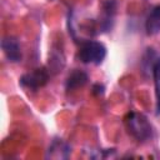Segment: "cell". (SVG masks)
I'll return each mask as SVG.
<instances>
[{
  "label": "cell",
  "mask_w": 160,
  "mask_h": 160,
  "mask_svg": "<svg viewBox=\"0 0 160 160\" xmlns=\"http://www.w3.org/2000/svg\"><path fill=\"white\" fill-rule=\"evenodd\" d=\"M125 126L128 132L138 141H146L152 138V128L148 118L140 112L131 111L125 118Z\"/></svg>",
  "instance_id": "cell-1"
},
{
  "label": "cell",
  "mask_w": 160,
  "mask_h": 160,
  "mask_svg": "<svg viewBox=\"0 0 160 160\" xmlns=\"http://www.w3.org/2000/svg\"><path fill=\"white\" fill-rule=\"evenodd\" d=\"M106 49L101 42L86 41L81 45L79 50V58L85 64H100L105 59Z\"/></svg>",
  "instance_id": "cell-2"
},
{
  "label": "cell",
  "mask_w": 160,
  "mask_h": 160,
  "mask_svg": "<svg viewBox=\"0 0 160 160\" xmlns=\"http://www.w3.org/2000/svg\"><path fill=\"white\" fill-rule=\"evenodd\" d=\"M48 79H49V75H48V72H46L45 69H35L34 71L25 74L21 78L20 82L26 89L36 90V89L44 86L46 84Z\"/></svg>",
  "instance_id": "cell-3"
},
{
  "label": "cell",
  "mask_w": 160,
  "mask_h": 160,
  "mask_svg": "<svg viewBox=\"0 0 160 160\" xmlns=\"http://www.w3.org/2000/svg\"><path fill=\"white\" fill-rule=\"evenodd\" d=\"M1 46H2V50L6 55V58L12 61V62H16L21 59V51H20V45L16 39L14 38H4L2 41H1Z\"/></svg>",
  "instance_id": "cell-4"
},
{
  "label": "cell",
  "mask_w": 160,
  "mask_h": 160,
  "mask_svg": "<svg viewBox=\"0 0 160 160\" xmlns=\"http://www.w3.org/2000/svg\"><path fill=\"white\" fill-rule=\"evenodd\" d=\"M145 29L149 35H155L160 32V5L155 6L149 14L145 22Z\"/></svg>",
  "instance_id": "cell-5"
},
{
  "label": "cell",
  "mask_w": 160,
  "mask_h": 160,
  "mask_svg": "<svg viewBox=\"0 0 160 160\" xmlns=\"http://www.w3.org/2000/svg\"><path fill=\"white\" fill-rule=\"evenodd\" d=\"M152 78L155 84V95H156V109L160 112V58L156 59L152 66Z\"/></svg>",
  "instance_id": "cell-6"
},
{
  "label": "cell",
  "mask_w": 160,
  "mask_h": 160,
  "mask_svg": "<svg viewBox=\"0 0 160 160\" xmlns=\"http://www.w3.org/2000/svg\"><path fill=\"white\" fill-rule=\"evenodd\" d=\"M88 80V76L85 72L82 71H74L69 78H68V82H66V88L70 89H76L79 86H82Z\"/></svg>",
  "instance_id": "cell-7"
}]
</instances>
